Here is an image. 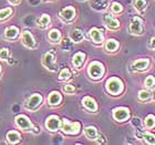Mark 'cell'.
<instances>
[{
  "label": "cell",
  "mask_w": 155,
  "mask_h": 145,
  "mask_svg": "<svg viewBox=\"0 0 155 145\" xmlns=\"http://www.w3.org/2000/svg\"><path fill=\"white\" fill-rule=\"evenodd\" d=\"M107 91L112 94H119L123 90V84L120 79L117 77H112L107 82Z\"/></svg>",
  "instance_id": "cell-1"
},
{
  "label": "cell",
  "mask_w": 155,
  "mask_h": 145,
  "mask_svg": "<svg viewBox=\"0 0 155 145\" xmlns=\"http://www.w3.org/2000/svg\"><path fill=\"white\" fill-rule=\"evenodd\" d=\"M103 73H104V68L100 62H93L89 67V74L93 79H100L103 75Z\"/></svg>",
  "instance_id": "cell-2"
},
{
  "label": "cell",
  "mask_w": 155,
  "mask_h": 145,
  "mask_svg": "<svg viewBox=\"0 0 155 145\" xmlns=\"http://www.w3.org/2000/svg\"><path fill=\"white\" fill-rule=\"evenodd\" d=\"M62 130L67 134H77L80 131V123H71L69 122L68 120H63L62 121Z\"/></svg>",
  "instance_id": "cell-3"
},
{
  "label": "cell",
  "mask_w": 155,
  "mask_h": 145,
  "mask_svg": "<svg viewBox=\"0 0 155 145\" xmlns=\"http://www.w3.org/2000/svg\"><path fill=\"white\" fill-rule=\"evenodd\" d=\"M42 63L45 65V68H48L49 70H51V71H55L57 70V64H55V61H54V57L52 53L48 52V53H45L43 55V58H42Z\"/></svg>",
  "instance_id": "cell-4"
},
{
  "label": "cell",
  "mask_w": 155,
  "mask_h": 145,
  "mask_svg": "<svg viewBox=\"0 0 155 145\" xmlns=\"http://www.w3.org/2000/svg\"><path fill=\"white\" fill-rule=\"evenodd\" d=\"M16 123L17 125L19 126L20 129L23 130V131H30L31 129H33L31 123H30L29 119L25 115H19L16 117Z\"/></svg>",
  "instance_id": "cell-5"
},
{
  "label": "cell",
  "mask_w": 155,
  "mask_h": 145,
  "mask_svg": "<svg viewBox=\"0 0 155 145\" xmlns=\"http://www.w3.org/2000/svg\"><path fill=\"white\" fill-rule=\"evenodd\" d=\"M130 31L135 35H140L143 31V25L142 20L140 19L139 17H134L131 21V26H130Z\"/></svg>",
  "instance_id": "cell-6"
},
{
  "label": "cell",
  "mask_w": 155,
  "mask_h": 145,
  "mask_svg": "<svg viewBox=\"0 0 155 145\" xmlns=\"http://www.w3.org/2000/svg\"><path fill=\"white\" fill-rule=\"evenodd\" d=\"M45 126L50 131H57L60 127V120H59L58 116L55 115L49 116L47 122H45Z\"/></svg>",
  "instance_id": "cell-7"
},
{
  "label": "cell",
  "mask_w": 155,
  "mask_h": 145,
  "mask_svg": "<svg viewBox=\"0 0 155 145\" xmlns=\"http://www.w3.org/2000/svg\"><path fill=\"white\" fill-rule=\"evenodd\" d=\"M21 39H22V43L26 45V47H28V48L32 49L36 47V41H35L33 37L31 36V33H30L28 30H25V31H23Z\"/></svg>",
  "instance_id": "cell-8"
},
{
  "label": "cell",
  "mask_w": 155,
  "mask_h": 145,
  "mask_svg": "<svg viewBox=\"0 0 155 145\" xmlns=\"http://www.w3.org/2000/svg\"><path fill=\"white\" fill-rule=\"evenodd\" d=\"M113 116L115 120L122 122L129 117V110L124 109V107H117L113 111Z\"/></svg>",
  "instance_id": "cell-9"
},
{
  "label": "cell",
  "mask_w": 155,
  "mask_h": 145,
  "mask_svg": "<svg viewBox=\"0 0 155 145\" xmlns=\"http://www.w3.org/2000/svg\"><path fill=\"white\" fill-rule=\"evenodd\" d=\"M41 101H42L41 95H39V94H33L32 97L29 99V101H28V103H27V107L30 109V110L36 109L37 107H39V104L41 103Z\"/></svg>",
  "instance_id": "cell-10"
},
{
  "label": "cell",
  "mask_w": 155,
  "mask_h": 145,
  "mask_svg": "<svg viewBox=\"0 0 155 145\" xmlns=\"http://www.w3.org/2000/svg\"><path fill=\"white\" fill-rule=\"evenodd\" d=\"M91 6L95 10H104L107 6V0H91Z\"/></svg>",
  "instance_id": "cell-11"
},
{
  "label": "cell",
  "mask_w": 155,
  "mask_h": 145,
  "mask_svg": "<svg viewBox=\"0 0 155 145\" xmlns=\"http://www.w3.org/2000/svg\"><path fill=\"white\" fill-rule=\"evenodd\" d=\"M104 22H105V25H107L110 29H116V28H119V26H120L119 21L115 20L114 18H112L110 15H105V16H104Z\"/></svg>",
  "instance_id": "cell-12"
},
{
  "label": "cell",
  "mask_w": 155,
  "mask_h": 145,
  "mask_svg": "<svg viewBox=\"0 0 155 145\" xmlns=\"http://www.w3.org/2000/svg\"><path fill=\"white\" fill-rule=\"evenodd\" d=\"M62 18H64L65 20H71L75 15V11L74 9L72 8V7H67L64 9L62 10L61 12H60Z\"/></svg>",
  "instance_id": "cell-13"
},
{
  "label": "cell",
  "mask_w": 155,
  "mask_h": 145,
  "mask_svg": "<svg viewBox=\"0 0 155 145\" xmlns=\"http://www.w3.org/2000/svg\"><path fill=\"white\" fill-rule=\"evenodd\" d=\"M18 35H19V30L16 27H10L5 30V37L7 39H15L18 37Z\"/></svg>",
  "instance_id": "cell-14"
},
{
  "label": "cell",
  "mask_w": 155,
  "mask_h": 145,
  "mask_svg": "<svg viewBox=\"0 0 155 145\" xmlns=\"http://www.w3.org/2000/svg\"><path fill=\"white\" fill-rule=\"evenodd\" d=\"M90 36L95 43H101V42L103 41V36H102V33L100 32V30L95 29V28L90 31Z\"/></svg>",
  "instance_id": "cell-15"
},
{
  "label": "cell",
  "mask_w": 155,
  "mask_h": 145,
  "mask_svg": "<svg viewBox=\"0 0 155 145\" xmlns=\"http://www.w3.org/2000/svg\"><path fill=\"white\" fill-rule=\"evenodd\" d=\"M82 102H83V105L87 107V110H91V111H95V110H97V104H95L93 99H91V97H85Z\"/></svg>",
  "instance_id": "cell-16"
},
{
  "label": "cell",
  "mask_w": 155,
  "mask_h": 145,
  "mask_svg": "<svg viewBox=\"0 0 155 145\" xmlns=\"http://www.w3.org/2000/svg\"><path fill=\"white\" fill-rule=\"evenodd\" d=\"M61 101V95L58 93V92H51L50 95H49V103L51 105H57V104L60 103Z\"/></svg>",
  "instance_id": "cell-17"
},
{
  "label": "cell",
  "mask_w": 155,
  "mask_h": 145,
  "mask_svg": "<svg viewBox=\"0 0 155 145\" xmlns=\"http://www.w3.org/2000/svg\"><path fill=\"white\" fill-rule=\"evenodd\" d=\"M84 132H85V135H87V139L95 140L97 137V129H95V127H93V126H89V127H87V129L84 130Z\"/></svg>",
  "instance_id": "cell-18"
},
{
  "label": "cell",
  "mask_w": 155,
  "mask_h": 145,
  "mask_svg": "<svg viewBox=\"0 0 155 145\" xmlns=\"http://www.w3.org/2000/svg\"><path fill=\"white\" fill-rule=\"evenodd\" d=\"M7 140L9 141L10 143H17L19 142L20 140V134L17 131H10L8 134H7Z\"/></svg>",
  "instance_id": "cell-19"
},
{
  "label": "cell",
  "mask_w": 155,
  "mask_h": 145,
  "mask_svg": "<svg viewBox=\"0 0 155 145\" xmlns=\"http://www.w3.org/2000/svg\"><path fill=\"white\" fill-rule=\"evenodd\" d=\"M84 58H85L84 53H82V52L77 53V54L73 57V64H74V67H77V68L81 67L82 63H83V61H84Z\"/></svg>",
  "instance_id": "cell-20"
},
{
  "label": "cell",
  "mask_w": 155,
  "mask_h": 145,
  "mask_svg": "<svg viewBox=\"0 0 155 145\" xmlns=\"http://www.w3.org/2000/svg\"><path fill=\"white\" fill-rule=\"evenodd\" d=\"M70 38L72 39V41L80 42V41H82V39H83V33H82V31H81V30L75 29L71 32V35H70Z\"/></svg>",
  "instance_id": "cell-21"
},
{
  "label": "cell",
  "mask_w": 155,
  "mask_h": 145,
  "mask_svg": "<svg viewBox=\"0 0 155 145\" xmlns=\"http://www.w3.org/2000/svg\"><path fill=\"white\" fill-rule=\"evenodd\" d=\"M134 68L137 69V70H145L149 65V60L147 59H144V60H137V61L134 62Z\"/></svg>",
  "instance_id": "cell-22"
},
{
  "label": "cell",
  "mask_w": 155,
  "mask_h": 145,
  "mask_svg": "<svg viewBox=\"0 0 155 145\" xmlns=\"http://www.w3.org/2000/svg\"><path fill=\"white\" fill-rule=\"evenodd\" d=\"M105 48H107V51H111V52L115 51L116 49L119 48V42L111 39V40H109V41L107 42V45H105Z\"/></svg>",
  "instance_id": "cell-23"
},
{
  "label": "cell",
  "mask_w": 155,
  "mask_h": 145,
  "mask_svg": "<svg viewBox=\"0 0 155 145\" xmlns=\"http://www.w3.org/2000/svg\"><path fill=\"white\" fill-rule=\"evenodd\" d=\"M61 36H60V32H59L57 29H52L50 30V32H49V39L51 40L52 42H58L60 40Z\"/></svg>",
  "instance_id": "cell-24"
},
{
  "label": "cell",
  "mask_w": 155,
  "mask_h": 145,
  "mask_svg": "<svg viewBox=\"0 0 155 145\" xmlns=\"http://www.w3.org/2000/svg\"><path fill=\"white\" fill-rule=\"evenodd\" d=\"M132 123H133V125L137 129V135L139 136L143 135V133L144 132L142 131V125H141V121H140L139 117H134V119L132 120Z\"/></svg>",
  "instance_id": "cell-25"
},
{
  "label": "cell",
  "mask_w": 155,
  "mask_h": 145,
  "mask_svg": "<svg viewBox=\"0 0 155 145\" xmlns=\"http://www.w3.org/2000/svg\"><path fill=\"white\" fill-rule=\"evenodd\" d=\"M50 23V17L48 15H43V16L40 18L39 20V26L42 27V28H45Z\"/></svg>",
  "instance_id": "cell-26"
},
{
  "label": "cell",
  "mask_w": 155,
  "mask_h": 145,
  "mask_svg": "<svg viewBox=\"0 0 155 145\" xmlns=\"http://www.w3.org/2000/svg\"><path fill=\"white\" fill-rule=\"evenodd\" d=\"M134 7H135L139 11H143V10L146 8V1L145 0H135Z\"/></svg>",
  "instance_id": "cell-27"
},
{
  "label": "cell",
  "mask_w": 155,
  "mask_h": 145,
  "mask_svg": "<svg viewBox=\"0 0 155 145\" xmlns=\"http://www.w3.org/2000/svg\"><path fill=\"white\" fill-rule=\"evenodd\" d=\"M11 9L10 8H6V9H2L0 10V20H5L6 18H8V17L11 15Z\"/></svg>",
  "instance_id": "cell-28"
},
{
  "label": "cell",
  "mask_w": 155,
  "mask_h": 145,
  "mask_svg": "<svg viewBox=\"0 0 155 145\" xmlns=\"http://www.w3.org/2000/svg\"><path fill=\"white\" fill-rule=\"evenodd\" d=\"M143 137L145 139V141L149 144H155V136L151 133H143Z\"/></svg>",
  "instance_id": "cell-29"
},
{
  "label": "cell",
  "mask_w": 155,
  "mask_h": 145,
  "mask_svg": "<svg viewBox=\"0 0 155 145\" xmlns=\"http://www.w3.org/2000/svg\"><path fill=\"white\" fill-rule=\"evenodd\" d=\"M70 77H71L70 71H69L68 69H64V70H62L60 75H59V80H68Z\"/></svg>",
  "instance_id": "cell-30"
},
{
  "label": "cell",
  "mask_w": 155,
  "mask_h": 145,
  "mask_svg": "<svg viewBox=\"0 0 155 145\" xmlns=\"http://www.w3.org/2000/svg\"><path fill=\"white\" fill-rule=\"evenodd\" d=\"M145 124L146 126L149 127V129H151V127H153V126L155 125V117L153 115H149L147 117H146L145 120Z\"/></svg>",
  "instance_id": "cell-31"
},
{
  "label": "cell",
  "mask_w": 155,
  "mask_h": 145,
  "mask_svg": "<svg viewBox=\"0 0 155 145\" xmlns=\"http://www.w3.org/2000/svg\"><path fill=\"white\" fill-rule=\"evenodd\" d=\"M139 97H140V99H141V100L146 101V100H149V99H150L151 94H150L147 91H141V92H140V94H139Z\"/></svg>",
  "instance_id": "cell-32"
},
{
  "label": "cell",
  "mask_w": 155,
  "mask_h": 145,
  "mask_svg": "<svg viewBox=\"0 0 155 145\" xmlns=\"http://www.w3.org/2000/svg\"><path fill=\"white\" fill-rule=\"evenodd\" d=\"M8 58H9V51H8V49H1L0 50V59L7 60Z\"/></svg>",
  "instance_id": "cell-33"
},
{
  "label": "cell",
  "mask_w": 155,
  "mask_h": 145,
  "mask_svg": "<svg viewBox=\"0 0 155 145\" xmlns=\"http://www.w3.org/2000/svg\"><path fill=\"white\" fill-rule=\"evenodd\" d=\"M112 11L115 12V13L121 12V11H122V6L117 2H113L112 3Z\"/></svg>",
  "instance_id": "cell-34"
},
{
  "label": "cell",
  "mask_w": 155,
  "mask_h": 145,
  "mask_svg": "<svg viewBox=\"0 0 155 145\" xmlns=\"http://www.w3.org/2000/svg\"><path fill=\"white\" fill-rule=\"evenodd\" d=\"M155 83V80H154V77H152V75H150V77H147V79L145 80V85L147 87H152L153 85H154Z\"/></svg>",
  "instance_id": "cell-35"
},
{
  "label": "cell",
  "mask_w": 155,
  "mask_h": 145,
  "mask_svg": "<svg viewBox=\"0 0 155 145\" xmlns=\"http://www.w3.org/2000/svg\"><path fill=\"white\" fill-rule=\"evenodd\" d=\"M64 92H67V93H73L74 92V87L71 85V84H67L64 87Z\"/></svg>",
  "instance_id": "cell-36"
},
{
  "label": "cell",
  "mask_w": 155,
  "mask_h": 145,
  "mask_svg": "<svg viewBox=\"0 0 155 145\" xmlns=\"http://www.w3.org/2000/svg\"><path fill=\"white\" fill-rule=\"evenodd\" d=\"M63 48H64V49H69V48H70V41H69L68 39L63 40Z\"/></svg>",
  "instance_id": "cell-37"
},
{
  "label": "cell",
  "mask_w": 155,
  "mask_h": 145,
  "mask_svg": "<svg viewBox=\"0 0 155 145\" xmlns=\"http://www.w3.org/2000/svg\"><path fill=\"white\" fill-rule=\"evenodd\" d=\"M150 47H151V48H155V38H153L152 40H151V42H150Z\"/></svg>",
  "instance_id": "cell-38"
},
{
  "label": "cell",
  "mask_w": 155,
  "mask_h": 145,
  "mask_svg": "<svg viewBox=\"0 0 155 145\" xmlns=\"http://www.w3.org/2000/svg\"><path fill=\"white\" fill-rule=\"evenodd\" d=\"M10 3H12V5H16L17 2H19V0H9Z\"/></svg>",
  "instance_id": "cell-39"
},
{
  "label": "cell",
  "mask_w": 155,
  "mask_h": 145,
  "mask_svg": "<svg viewBox=\"0 0 155 145\" xmlns=\"http://www.w3.org/2000/svg\"><path fill=\"white\" fill-rule=\"evenodd\" d=\"M153 97H154V99H155V90H154V92H153Z\"/></svg>",
  "instance_id": "cell-40"
},
{
  "label": "cell",
  "mask_w": 155,
  "mask_h": 145,
  "mask_svg": "<svg viewBox=\"0 0 155 145\" xmlns=\"http://www.w3.org/2000/svg\"><path fill=\"white\" fill-rule=\"evenodd\" d=\"M0 71H1V65H0Z\"/></svg>",
  "instance_id": "cell-41"
}]
</instances>
